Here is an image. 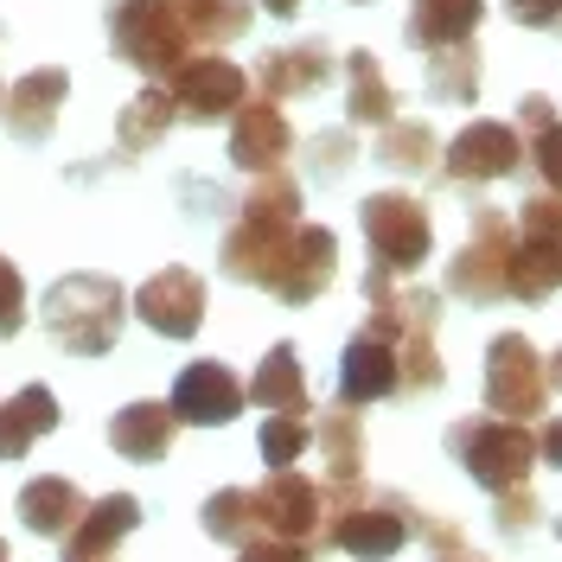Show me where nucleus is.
I'll return each mask as SVG.
<instances>
[{"instance_id":"obj_27","label":"nucleus","mask_w":562,"mask_h":562,"mask_svg":"<svg viewBox=\"0 0 562 562\" xmlns=\"http://www.w3.org/2000/svg\"><path fill=\"white\" fill-rule=\"evenodd\" d=\"M505 294L512 301H550V294H562V244H525L518 237V249H512V269H505Z\"/></svg>"},{"instance_id":"obj_33","label":"nucleus","mask_w":562,"mask_h":562,"mask_svg":"<svg viewBox=\"0 0 562 562\" xmlns=\"http://www.w3.org/2000/svg\"><path fill=\"white\" fill-rule=\"evenodd\" d=\"M244 217H256V224H301V186L281 173V167H269V173H249Z\"/></svg>"},{"instance_id":"obj_39","label":"nucleus","mask_w":562,"mask_h":562,"mask_svg":"<svg viewBox=\"0 0 562 562\" xmlns=\"http://www.w3.org/2000/svg\"><path fill=\"white\" fill-rule=\"evenodd\" d=\"M498 498H505V505H498V530H505V537H525V530L537 525V518H543V512H537V498H530L525 486L498 492Z\"/></svg>"},{"instance_id":"obj_11","label":"nucleus","mask_w":562,"mask_h":562,"mask_svg":"<svg viewBox=\"0 0 562 562\" xmlns=\"http://www.w3.org/2000/svg\"><path fill=\"white\" fill-rule=\"evenodd\" d=\"M135 314L160 339H192L205 326V281L192 276V269H160L154 281L135 288Z\"/></svg>"},{"instance_id":"obj_49","label":"nucleus","mask_w":562,"mask_h":562,"mask_svg":"<svg viewBox=\"0 0 562 562\" xmlns=\"http://www.w3.org/2000/svg\"><path fill=\"white\" fill-rule=\"evenodd\" d=\"M358 7H364V0H358Z\"/></svg>"},{"instance_id":"obj_26","label":"nucleus","mask_w":562,"mask_h":562,"mask_svg":"<svg viewBox=\"0 0 562 562\" xmlns=\"http://www.w3.org/2000/svg\"><path fill=\"white\" fill-rule=\"evenodd\" d=\"M346 109H351V122H364V128H384V122H396V109H403L371 52H346Z\"/></svg>"},{"instance_id":"obj_41","label":"nucleus","mask_w":562,"mask_h":562,"mask_svg":"<svg viewBox=\"0 0 562 562\" xmlns=\"http://www.w3.org/2000/svg\"><path fill=\"white\" fill-rule=\"evenodd\" d=\"M550 122H557V103H550V97H525V103H518V128L537 135V128H550Z\"/></svg>"},{"instance_id":"obj_16","label":"nucleus","mask_w":562,"mask_h":562,"mask_svg":"<svg viewBox=\"0 0 562 562\" xmlns=\"http://www.w3.org/2000/svg\"><path fill=\"white\" fill-rule=\"evenodd\" d=\"M403 390V364H396V346H390L384 333H358L339 358V396L346 403H384Z\"/></svg>"},{"instance_id":"obj_7","label":"nucleus","mask_w":562,"mask_h":562,"mask_svg":"<svg viewBox=\"0 0 562 562\" xmlns=\"http://www.w3.org/2000/svg\"><path fill=\"white\" fill-rule=\"evenodd\" d=\"M543 396H550L543 351L530 346L525 333H498L486 351V409L505 422H525L543 409Z\"/></svg>"},{"instance_id":"obj_2","label":"nucleus","mask_w":562,"mask_h":562,"mask_svg":"<svg viewBox=\"0 0 562 562\" xmlns=\"http://www.w3.org/2000/svg\"><path fill=\"white\" fill-rule=\"evenodd\" d=\"M409 530L416 525H409L403 498H371L358 480L333 486V505H326V543L333 550H346L358 562H384L409 543Z\"/></svg>"},{"instance_id":"obj_5","label":"nucleus","mask_w":562,"mask_h":562,"mask_svg":"<svg viewBox=\"0 0 562 562\" xmlns=\"http://www.w3.org/2000/svg\"><path fill=\"white\" fill-rule=\"evenodd\" d=\"M512 249H518V217L512 211H473V237L448 262V294L454 301H498Z\"/></svg>"},{"instance_id":"obj_6","label":"nucleus","mask_w":562,"mask_h":562,"mask_svg":"<svg viewBox=\"0 0 562 562\" xmlns=\"http://www.w3.org/2000/svg\"><path fill=\"white\" fill-rule=\"evenodd\" d=\"M364 244L378 256V269L409 276L435 249V224H428L422 199H409V192H371L364 199Z\"/></svg>"},{"instance_id":"obj_31","label":"nucleus","mask_w":562,"mask_h":562,"mask_svg":"<svg viewBox=\"0 0 562 562\" xmlns=\"http://www.w3.org/2000/svg\"><path fill=\"white\" fill-rule=\"evenodd\" d=\"M205 537H217V543H237L244 550L249 537L262 530V505H256V492L249 486H224V492H211L205 498Z\"/></svg>"},{"instance_id":"obj_3","label":"nucleus","mask_w":562,"mask_h":562,"mask_svg":"<svg viewBox=\"0 0 562 562\" xmlns=\"http://www.w3.org/2000/svg\"><path fill=\"white\" fill-rule=\"evenodd\" d=\"M109 45H115L122 65L147 70V77H160V83L199 52V45L186 38V26L173 20L167 0H109Z\"/></svg>"},{"instance_id":"obj_45","label":"nucleus","mask_w":562,"mask_h":562,"mask_svg":"<svg viewBox=\"0 0 562 562\" xmlns=\"http://www.w3.org/2000/svg\"><path fill=\"white\" fill-rule=\"evenodd\" d=\"M543 371H550V390H562V346L550 351V358H543Z\"/></svg>"},{"instance_id":"obj_22","label":"nucleus","mask_w":562,"mask_h":562,"mask_svg":"<svg viewBox=\"0 0 562 562\" xmlns=\"http://www.w3.org/2000/svg\"><path fill=\"white\" fill-rule=\"evenodd\" d=\"M480 20H486V0H416L409 7V45L416 52L460 45V38L480 33Z\"/></svg>"},{"instance_id":"obj_40","label":"nucleus","mask_w":562,"mask_h":562,"mask_svg":"<svg viewBox=\"0 0 562 562\" xmlns=\"http://www.w3.org/2000/svg\"><path fill=\"white\" fill-rule=\"evenodd\" d=\"M505 13L530 33H562V0H505Z\"/></svg>"},{"instance_id":"obj_9","label":"nucleus","mask_w":562,"mask_h":562,"mask_svg":"<svg viewBox=\"0 0 562 562\" xmlns=\"http://www.w3.org/2000/svg\"><path fill=\"white\" fill-rule=\"evenodd\" d=\"M167 90H173V109L186 122H224V115H237V103L249 97V77L231 65V58L192 52V58L167 77Z\"/></svg>"},{"instance_id":"obj_47","label":"nucleus","mask_w":562,"mask_h":562,"mask_svg":"<svg viewBox=\"0 0 562 562\" xmlns=\"http://www.w3.org/2000/svg\"><path fill=\"white\" fill-rule=\"evenodd\" d=\"M0 103H7V83H0Z\"/></svg>"},{"instance_id":"obj_46","label":"nucleus","mask_w":562,"mask_h":562,"mask_svg":"<svg viewBox=\"0 0 562 562\" xmlns=\"http://www.w3.org/2000/svg\"><path fill=\"white\" fill-rule=\"evenodd\" d=\"M448 562H467V557H460V550H454V557H448Z\"/></svg>"},{"instance_id":"obj_14","label":"nucleus","mask_w":562,"mask_h":562,"mask_svg":"<svg viewBox=\"0 0 562 562\" xmlns=\"http://www.w3.org/2000/svg\"><path fill=\"white\" fill-rule=\"evenodd\" d=\"M288 147H294V128L276 109V97H244L237 115H231V160L244 173H269V167L288 160Z\"/></svg>"},{"instance_id":"obj_42","label":"nucleus","mask_w":562,"mask_h":562,"mask_svg":"<svg viewBox=\"0 0 562 562\" xmlns=\"http://www.w3.org/2000/svg\"><path fill=\"white\" fill-rule=\"evenodd\" d=\"M319 167H326V173L351 167V140L346 135H326V140H319Z\"/></svg>"},{"instance_id":"obj_13","label":"nucleus","mask_w":562,"mask_h":562,"mask_svg":"<svg viewBox=\"0 0 562 562\" xmlns=\"http://www.w3.org/2000/svg\"><path fill=\"white\" fill-rule=\"evenodd\" d=\"M249 403V390L237 384V371L231 364H217V358H199V364H186L173 384V416L192 422V428H224V422H237V409Z\"/></svg>"},{"instance_id":"obj_12","label":"nucleus","mask_w":562,"mask_h":562,"mask_svg":"<svg viewBox=\"0 0 562 562\" xmlns=\"http://www.w3.org/2000/svg\"><path fill=\"white\" fill-rule=\"evenodd\" d=\"M256 505H262V530H276V537L314 543L326 530V492L294 467H269V480L256 486Z\"/></svg>"},{"instance_id":"obj_28","label":"nucleus","mask_w":562,"mask_h":562,"mask_svg":"<svg viewBox=\"0 0 562 562\" xmlns=\"http://www.w3.org/2000/svg\"><path fill=\"white\" fill-rule=\"evenodd\" d=\"M173 115H179V109H173V90H167V83L140 90L135 103L115 115V147H122V154H147L154 140L173 128Z\"/></svg>"},{"instance_id":"obj_34","label":"nucleus","mask_w":562,"mask_h":562,"mask_svg":"<svg viewBox=\"0 0 562 562\" xmlns=\"http://www.w3.org/2000/svg\"><path fill=\"white\" fill-rule=\"evenodd\" d=\"M262 460L269 467H294V460L314 448V422H307V409H269V422H262Z\"/></svg>"},{"instance_id":"obj_30","label":"nucleus","mask_w":562,"mask_h":562,"mask_svg":"<svg viewBox=\"0 0 562 562\" xmlns=\"http://www.w3.org/2000/svg\"><path fill=\"white\" fill-rule=\"evenodd\" d=\"M428 90H435L441 103H454V109L473 103V97H480V45L460 38V45L428 52Z\"/></svg>"},{"instance_id":"obj_8","label":"nucleus","mask_w":562,"mask_h":562,"mask_svg":"<svg viewBox=\"0 0 562 562\" xmlns=\"http://www.w3.org/2000/svg\"><path fill=\"white\" fill-rule=\"evenodd\" d=\"M518 167H525V140L512 122H467L441 154V173L454 186H492V179H512Z\"/></svg>"},{"instance_id":"obj_29","label":"nucleus","mask_w":562,"mask_h":562,"mask_svg":"<svg viewBox=\"0 0 562 562\" xmlns=\"http://www.w3.org/2000/svg\"><path fill=\"white\" fill-rule=\"evenodd\" d=\"M249 403L262 409H307V371H301V351L276 346L262 358V371L249 378Z\"/></svg>"},{"instance_id":"obj_43","label":"nucleus","mask_w":562,"mask_h":562,"mask_svg":"<svg viewBox=\"0 0 562 562\" xmlns=\"http://www.w3.org/2000/svg\"><path fill=\"white\" fill-rule=\"evenodd\" d=\"M537 454H543V467H562V416L543 422V435H537Z\"/></svg>"},{"instance_id":"obj_10","label":"nucleus","mask_w":562,"mask_h":562,"mask_svg":"<svg viewBox=\"0 0 562 562\" xmlns=\"http://www.w3.org/2000/svg\"><path fill=\"white\" fill-rule=\"evenodd\" d=\"M333 276H339V237H333L326 224H294V231H288V249H281V262H276L269 294L288 301V307H307V301L326 294Z\"/></svg>"},{"instance_id":"obj_15","label":"nucleus","mask_w":562,"mask_h":562,"mask_svg":"<svg viewBox=\"0 0 562 562\" xmlns=\"http://www.w3.org/2000/svg\"><path fill=\"white\" fill-rule=\"evenodd\" d=\"M65 97H70V70L38 65V70H26V77L7 90V103H0V122L13 128V140H52Z\"/></svg>"},{"instance_id":"obj_38","label":"nucleus","mask_w":562,"mask_h":562,"mask_svg":"<svg viewBox=\"0 0 562 562\" xmlns=\"http://www.w3.org/2000/svg\"><path fill=\"white\" fill-rule=\"evenodd\" d=\"M26 326V281H20V269L0 256V339H13Z\"/></svg>"},{"instance_id":"obj_23","label":"nucleus","mask_w":562,"mask_h":562,"mask_svg":"<svg viewBox=\"0 0 562 562\" xmlns=\"http://www.w3.org/2000/svg\"><path fill=\"white\" fill-rule=\"evenodd\" d=\"M319 454H326V480L333 486H346V480H364V422H358V403H333L314 428Z\"/></svg>"},{"instance_id":"obj_18","label":"nucleus","mask_w":562,"mask_h":562,"mask_svg":"<svg viewBox=\"0 0 562 562\" xmlns=\"http://www.w3.org/2000/svg\"><path fill=\"white\" fill-rule=\"evenodd\" d=\"M288 231H294V224H256V217H237V231L224 237V276L249 281V288H269L281 249H288Z\"/></svg>"},{"instance_id":"obj_24","label":"nucleus","mask_w":562,"mask_h":562,"mask_svg":"<svg viewBox=\"0 0 562 562\" xmlns=\"http://www.w3.org/2000/svg\"><path fill=\"white\" fill-rule=\"evenodd\" d=\"M77 518H83V492L70 486V480H58V473L26 480V492H20V525L33 530V537H65Z\"/></svg>"},{"instance_id":"obj_1","label":"nucleus","mask_w":562,"mask_h":562,"mask_svg":"<svg viewBox=\"0 0 562 562\" xmlns=\"http://www.w3.org/2000/svg\"><path fill=\"white\" fill-rule=\"evenodd\" d=\"M38 319H45V333H52L70 358H103V351L122 339L128 294H122V281H109V276H65V281H52Z\"/></svg>"},{"instance_id":"obj_37","label":"nucleus","mask_w":562,"mask_h":562,"mask_svg":"<svg viewBox=\"0 0 562 562\" xmlns=\"http://www.w3.org/2000/svg\"><path fill=\"white\" fill-rule=\"evenodd\" d=\"M530 167H537V179L550 186V192H562V122H550V128H537L530 135Z\"/></svg>"},{"instance_id":"obj_19","label":"nucleus","mask_w":562,"mask_h":562,"mask_svg":"<svg viewBox=\"0 0 562 562\" xmlns=\"http://www.w3.org/2000/svg\"><path fill=\"white\" fill-rule=\"evenodd\" d=\"M173 428H179L173 403H128V409L109 416V448L122 460H167Z\"/></svg>"},{"instance_id":"obj_32","label":"nucleus","mask_w":562,"mask_h":562,"mask_svg":"<svg viewBox=\"0 0 562 562\" xmlns=\"http://www.w3.org/2000/svg\"><path fill=\"white\" fill-rule=\"evenodd\" d=\"M378 160L396 167V173H428V167H441V140L428 122H384V140H378Z\"/></svg>"},{"instance_id":"obj_48","label":"nucleus","mask_w":562,"mask_h":562,"mask_svg":"<svg viewBox=\"0 0 562 562\" xmlns=\"http://www.w3.org/2000/svg\"><path fill=\"white\" fill-rule=\"evenodd\" d=\"M0 562H7V543H0Z\"/></svg>"},{"instance_id":"obj_20","label":"nucleus","mask_w":562,"mask_h":562,"mask_svg":"<svg viewBox=\"0 0 562 562\" xmlns=\"http://www.w3.org/2000/svg\"><path fill=\"white\" fill-rule=\"evenodd\" d=\"M58 428V396L45 384H26L20 396L0 403V460H20L33 454V441H45Z\"/></svg>"},{"instance_id":"obj_44","label":"nucleus","mask_w":562,"mask_h":562,"mask_svg":"<svg viewBox=\"0 0 562 562\" xmlns=\"http://www.w3.org/2000/svg\"><path fill=\"white\" fill-rule=\"evenodd\" d=\"M256 7H262V13H276V20H294L307 0H256Z\"/></svg>"},{"instance_id":"obj_36","label":"nucleus","mask_w":562,"mask_h":562,"mask_svg":"<svg viewBox=\"0 0 562 562\" xmlns=\"http://www.w3.org/2000/svg\"><path fill=\"white\" fill-rule=\"evenodd\" d=\"M237 562H314V550H307L301 537H276V530H256L244 550H237Z\"/></svg>"},{"instance_id":"obj_21","label":"nucleus","mask_w":562,"mask_h":562,"mask_svg":"<svg viewBox=\"0 0 562 562\" xmlns=\"http://www.w3.org/2000/svg\"><path fill=\"white\" fill-rule=\"evenodd\" d=\"M256 77H262V97H276V103L281 97H314L319 83L333 77V52L314 45V38H307V45H281V52L262 58Z\"/></svg>"},{"instance_id":"obj_35","label":"nucleus","mask_w":562,"mask_h":562,"mask_svg":"<svg viewBox=\"0 0 562 562\" xmlns=\"http://www.w3.org/2000/svg\"><path fill=\"white\" fill-rule=\"evenodd\" d=\"M518 237L525 244H562V192H530L525 205H518Z\"/></svg>"},{"instance_id":"obj_4","label":"nucleus","mask_w":562,"mask_h":562,"mask_svg":"<svg viewBox=\"0 0 562 562\" xmlns=\"http://www.w3.org/2000/svg\"><path fill=\"white\" fill-rule=\"evenodd\" d=\"M448 448L460 454V467L480 480L486 492H512L530 480V467H537V435H530L525 422H505V416H473V422H454V435H448Z\"/></svg>"},{"instance_id":"obj_17","label":"nucleus","mask_w":562,"mask_h":562,"mask_svg":"<svg viewBox=\"0 0 562 562\" xmlns=\"http://www.w3.org/2000/svg\"><path fill=\"white\" fill-rule=\"evenodd\" d=\"M140 525V498L135 492H109L97 505H83V518L65 530V562H109V550Z\"/></svg>"},{"instance_id":"obj_25","label":"nucleus","mask_w":562,"mask_h":562,"mask_svg":"<svg viewBox=\"0 0 562 562\" xmlns=\"http://www.w3.org/2000/svg\"><path fill=\"white\" fill-rule=\"evenodd\" d=\"M167 7H173V20L186 26L192 45H231L256 20V0H167Z\"/></svg>"}]
</instances>
